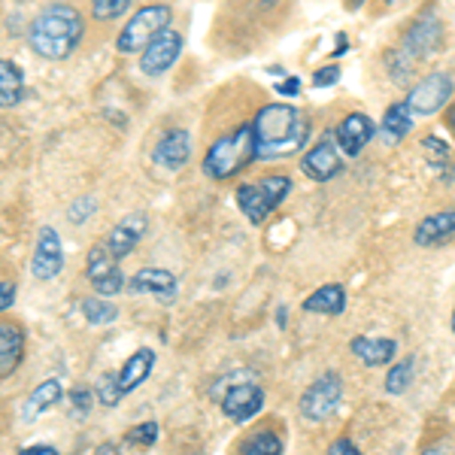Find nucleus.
I'll return each instance as SVG.
<instances>
[{"label": "nucleus", "mask_w": 455, "mask_h": 455, "mask_svg": "<svg viewBox=\"0 0 455 455\" xmlns=\"http://www.w3.org/2000/svg\"><path fill=\"white\" fill-rule=\"evenodd\" d=\"M16 304V285H12L10 280L0 283V310H10V307Z\"/></svg>", "instance_id": "39"}, {"label": "nucleus", "mask_w": 455, "mask_h": 455, "mask_svg": "<svg viewBox=\"0 0 455 455\" xmlns=\"http://www.w3.org/2000/svg\"><path fill=\"white\" fill-rule=\"evenodd\" d=\"M94 388H85V386H79V388H73L70 392V407H73V416H88V410H92V403H94Z\"/></svg>", "instance_id": "34"}, {"label": "nucleus", "mask_w": 455, "mask_h": 455, "mask_svg": "<svg viewBox=\"0 0 455 455\" xmlns=\"http://www.w3.org/2000/svg\"><path fill=\"white\" fill-rule=\"evenodd\" d=\"M340 398H343V379L334 371H328L315 383L307 386V392L300 395V413L310 422H325L340 407Z\"/></svg>", "instance_id": "8"}, {"label": "nucleus", "mask_w": 455, "mask_h": 455, "mask_svg": "<svg viewBox=\"0 0 455 455\" xmlns=\"http://www.w3.org/2000/svg\"><path fill=\"white\" fill-rule=\"evenodd\" d=\"M377 124H373L364 113H349L347 119L334 128V137H337V146H340L343 156L355 158L362 156V149L368 146L373 137H377Z\"/></svg>", "instance_id": "15"}, {"label": "nucleus", "mask_w": 455, "mask_h": 455, "mask_svg": "<svg viewBox=\"0 0 455 455\" xmlns=\"http://www.w3.org/2000/svg\"><path fill=\"white\" fill-rule=\"evenodd\" d=\"M347 49H349V40H347V34H337V49H334V52H331V58H340L343 52H347Z\"/></svg>", "instance_id": "41"}, {"label": "nucleus", "mask_w": 455, "mask_h": 455, "mask_svg": "<svg viewBox=\"0 0 455 455\" xmlns=\"http://www.w3.org/2000/svg\"><path fill=\"white\" fill-rule=\"evenodd\" d=\"M443 34H446V28H443V21L437 19V12L425 10L422 16L403 31V40L398 49L413 64L428 61V58H435L440 52V46H443Z\"/></svg>", "instance_id": "6"}, {"label": "nucleus", "mask_w": 455, "mask_h": 455, "mask_svg": "<svg viewBox=\"0 0 455 455\" xmlns=\"http://www.w3.org/2000/svg\"><path fill=\"white\" fill-rule=\"evenodd\" d=\"M21 355H25V334H21V328L12 325V322H0V373L12 377Z\"/></svg>", "instance_id": "23"}, {"label": "nucleus", "mask_w": 455, "mask_h": 455, "mask_svg": "<svg viewBox=\"0 0 455 455\" xmlns=\"http://www.w3.org/2000/svg\"><path fill=\"white\" fill-rule=\"evenodd\" d=\"M362 4H364V0H347L349 10H358V6H362Z\"/></svg>", "instance_id": "45"}, {"label": "nucleus", "mask_w": 455, "mask_h": 455, "mask_svg": "<svg viewBox=\"0 0 455 455\" xmlns=\"http://www.w3.org/2000/svg\"><path fill=\"white\" fill-rule=\"evenodd\" d=\"M94 395H98V401L104 403V407H116V403L124 398V392H122V386H119V371L100 373L98 386H94Z\"/></svg>", "instance_id": "29"}, {"label": "nucleus", "mask_w": 455, "mask_h": 455, "mask_svg": "<svg viewBox=\"0 0 455 455\" xmlns=\"http://www.w3.org/2000/svg\"><path fill=\"white\" fill-rule=\"evenodd\" d=\"M156 358H158L156 349H149V347L134 349V355H131L128 362L119 368V386H122L124 395L134 392V388H140L146 379H149L152 368H156Z\"/></svg>", "instance_id": "20"}, {"label": "nucleus", "mask_w": 455, "mask_h": 455, "mask_svg": "<svg viewBox=\"0 0 455 455\" xmlns=\"http://www.w3.org/2000/svg\"><path fill=\"white\" fill-rule=\"evenodd\" d=\"M264 4H267V6H270V4H276V0H264Z\"/></svg>", "instance_id": "47"}, {"label": "nucleus", "mask_w": 455, "mask_h": 455, "mask_svg": "<svg viewBox=\"0 0 455 455\" xmlns=\"http://www.w3.org/2000/svg\"><path fill=\"white\" fill-rule=\"evenodd\" d=\"M182 46H186V40H182L180 31H173V28L161 31L140 52V70L146 76H161V73H167L176 64V58L182 55Z\"/></svg>", "instance_id": "11"}, {"label": "nucleus", "mask_w": 455, "mask_h": 455, "mask_svg": "<svg viewBox=\"0 0 455 455\" xmlns=\"http://www.w3.org/2000/svg\"><path fill=\"white\" fill-rule=\"evenodd\" d=\"M19 455H61L55 450V446H49V443H34V446H25Z\"/></svg>", "instance_id": "40"}, {"label": "nucleus", "mask_w": 455, "mask_h": 455, "mask_svg": "<svg viewBox=\"0 0 455 455\" xmlns=\"http://www.w3.org/2000/svg\"><path fill=\"white\" fill-rule=\"evenodd\" d=\"M422 455H446V446L443 443H435V446H428Z\"/></svg>", "instance_id": "43"}, {"label": "nucleus", "mask_w": 455, "mask_h": 455, "mask_svg": "<svg viewBox=\"0 0 455 455\" xmlns=\"http://www.w3.org/2000/svg\"><path fill=\"white\" fill-rule=\"evenodd\" d=\"M452 334H455V310H452Z\"/></svg>", "instance_id": "46"}, {"label": "nucleus", "mask_w": 455, "mask_h": 455, "mask_svg": "<svg viewBox=\"0 0 455 455\" xmlns=\"http://www.w3.org/2000/svg\"><path fill=\"white\" fill-rule=\"evenodd\" d=\"M92 212H94V201H92V197H85V201H76V204H73V207H70V219L79 225V222H83V219L92 216Z\"/></svg>", "instance_id": "38"}, {"label": "nucleus", "mask_w": 455, "mask_h": 455, "mask_svg": "<svg viewBox=\"0 0 455 455\" xmlns=\"http://www.w3.org/2000/svg\"><path fill=\"white\" fill-rule=\"evenodd\" d=\"M325 455H362V450H358V446L352 443L349 437H340V440H334V443L328 446Z\"/></svg>", "instance_id": "37"}, {"label": "nucleus", "mask_w": 455, "mask_h": 455, "mask_svg": "<svg viewBox=\"0 0 455 455\" xmlns=\"http://www.w3.org/2000/svg\"><path fill=\"white\" fill-rule=\"evenodd\" d=\"M240 455H283V437L276 431H255L252 437L243 440Z\"/></svg>", "instance_id": "27"}, {"label": "nucleus", "mask_w": 455, "mask_h": 455, "mask_svg": "<svg viewBox=\"0 0 455 455\" xmlns=\"http://www.w3.org/2000/svg\"><path fill=\"white\" fill-rule=\"evenodd\" d=\"M386 68H388V76H392L395 85H403L413 79L416 73V64L410 61L407 55L401 52V49H392V52H386Z\"/></svg>", "instance_id": "30"}, {"label": "nucleus", "mask_w": 455, "mask_h": 455, "mask_svg": "<svg viewBox=\"0 0 455 455\" xmlns=\"http://www.w3.org/2000/svg\"><path fill=\"white\" fill-rule=\"evenodd\" d=\"M85 276H88V283H92V289L98 291V295H104V298L119 295L124 285H128V283H124L122 267H119V259L109 252L107 240H100V243H94L92 249H88Z\"/></svg>", "instance_id": "7"}, {"label": "nucleus", "mask_w": 455, "mask_h": 455, "mask_svg": "<svg viewBox=\"0 0 455 455\" xmlns=\"http://www.w3.org/2000/svg\"><path fill=\"white\" fill-rule=\"evenodd\" d=\"M349 349L364 368H386L398 355V343L392 337H352Z\"/></svg>", "instance_id": "18"}, {"label": "nucleus", "mask_w": 455, "mask_h": 455, "mask_svg": "<svg viewBox=\"0 0 455 455\" xmlns=\"http://www.w3.org/2000/svg\"><path fill=\"white\" fill-rule=\"evenodd\" d=\"M455 237V210H443V212H435V216L422 219L416 225V246H425V249H435V246H443L450 243Z\"/></svg>", "instance_id": "19"}, {"label": "nucleus", "mask_w": 455, "mask_h": 455, "mask_svg": "<svg viewBox=\"0 0 455 455\" xmlns=\"http://www.w3.org/2000/svg\"><path fill=\"white\" fill-rule=\"evenodd\" d=\"M83 315L88 325L100 328V325H109V322L119 319V307L113 304V300H107L104 295H92L83 300Z\"/></svg>", "instance_id": "26"}, {"label": "nucleus", "mask_w": 455, "mask_h": 455, "mask_svg": "<svg viewBox=\"0 0 455 455\" xmlns=\"http://www.w3.org/2000/svg\"><path fill=\"white\" fill-rule=\"evenodd\" d=\"M255 143L259 161H283L298 156L310 140V119L291 104H264L255 113Z\"/></svg>", "instance_id": "1"}, {"label": "nucleus", "mask_w": 455, "mask_h": 455, "mask_svg": "<svg viewBox=\"0 0 455 455\" xmlns=\"http://www.w3.org/2000/svg\"><path fill=\"white\" fill-rule=\"evenodd\" d=\"M255 158H259V143H255V128L249 122L228 131V134H222L210 146L207 156L201 161V171L207 173V180L225 182L231 176H237L243 167L252 164Z\"/></svg>", "instance_id": "3"}, {"label": "nucleus", "mask_w": 455, "mask_h": 455, "mask_svg": "<svg viewBox=\"0 0 455 455\" xmlns=\"http://www.w3.org/2000/svg\"><path fill=\"white\" fill-rule=\"evenodd\" d=\"M64 398V386L58 383V379H46V383H40L31 392V398L25 401V407H21V422H34L36 416H43L46 410H52L55 403H61Z\"/></svg>", "instance_id": "24"}, {"label": "nucleus", "mask_w": 455, "mask_h": 455, "mask_svg": "<svg viewBox=\"0 0 455 455\" xmlns=\"http://www.w3.org/2000/svg\"><path fill=\"white\" fill-rule=\"evenodd\" d=\"M446 124H450V131L455 134V104H452L450 109H446Z\"/></svg>", "instance_id": "44"}, {"label": "nucleus", "mask_w": 455, "mask_h": 455, "mask_svg": "<svg viewBox=\"0 0 455 455\" xmlns=\"http://www.w3.org/2000/svg\"><path fill=\"white\" fill-rule=\"evenodd\" d=\"M300 171H304L307 180H313V182H328V180H334V176H340L343 156H340V149H337V137L322 134V140L315 143L313 149L304 152Z\"/></svg>", "instance_id": "10"}, {"label": "nucleus", "mask_w": 455, "mask_h": 455, "mask_svg": "<svg viewBox=\"0 0 455 455\" xmlns=\"http://www.w3.org/2000/svg\"><path fill=\"white\" fill-rule=\"evenodd\" d=\"M146 228H149V219H146V212H140V210H137V212H128V216L116 222V228H109V234H107L109 252H113L119 261H122V259H128V255L137 249V243L143 240Z\"/></svg>", "instance_id": "16"}, {"label": "nucleus", "mask_w": 455, "mask_h": 455, "mask_svg": "<svg viewBox=\"0 0 455 455\" xmlns=\"http://www.w3.org/2000/svg\"><path fill=\"white\" fill-rule=\"evenodd\" d=\"M98 455H122V452H119V446H116L113 440H107V443L98 446Z\"/></svg>", "instance_id": "42"}, {"label": "nucleus", "mask_w": 455, "mask_h": 455, "mask_svg": "<svg viewBox=\"0 0 455 455\" xmlns=\"http://www.w3.org/2000/svg\"><path fill=\"white\" fill-rule=\"evenodd\" d=\"M192 158V137L186 128H171L158 137L156 149H152V161L164 171H182Z\"/></svg>", "instance_id": "14"}, {"label": "nucleus", "mask_w": 455, "mask_h": 455, "mask_svg": "<svg viewBox=\"0 0 455 455\" xmlns=\"http://www.w3.org/2000/svg\"><path fill=\"white\" fill-rule=\"evenodd\" d=\"M85 36V19L73 4H49L34 16L28 43L46 61H64L76 52Z\"/></svg>", "instance_id": "2"}, {"label": "nucleus", "mask_w": 455, "mask_h": 455, "mask_svg": "<svg viewBox=\"0 0 455 455\" xmlns=\"http://www.w3.org/2000/svg\"><path fill=\"white\" fill-rule=\"evenodd\" d=\"M134 0H92V16L98 21H113L122 19L131 10Z\"/></svg>", "instance_id": "32"}, {"label": "nucleus", "mask_w": 455, "mask_h": 455, "mask_svg": "<svg viewBox=\"0 0 455 455\" xmlns=\"http://www.w3.org/2000/svg\"><path fill=\"white\" fill-rule=\"evenodd\" d=\"M413 377H416V358L413 355L401 358V362L386 373V392L403 395L410 388V383H413Z\"/></svg>", "instance_id": "28"}, {"label": "nucleus", "mask_w": 455, "mask_h": 455, "mask_svg": "<svg viewBox=\"0 0 455 455\" xmlns=\"http://www.w3.org/2000/svg\"><path fill=\"white\" fill-rule=\"evenodd\" d=\"M64 267V243L58 237V231L52 225H43L40 234H36V246H34V259H31V270L36 280L49 283L61 274Z\"/></svg>", "instance_id": "13"}, {"label": "nucleus", "mask_w": 455, "mask_h": 455, "mask_svg": "<svg viewBox=\"0 0 455 455\" xmlns=\"http://www.w3.org/2000/svg\"><path fill=\"white\" fill-rule=\"evenodd\" d=\"M413 109H410L407 100H398V104H392L383 113V122H379V137L388 143V146H395V143H401L403 137L413 131Z\"/></svg>", "instance_id": "21"}, {"label": "nucleus", "mask_w": 455, "mask_h": 455, "mask_svg": "<svg viewBox=\"0 0 455 455\" xmlns=\"http://www.w3.org/2000/svg\"><path fill=\"white\" fill-rule=\"evenodd\" d=\"M452 92H455V83H452L450 73L435 70L410 88L407 104H410V109H413V116H435L450 104Z\"/></svg>", "instance_id": "9"}, {"label": "nucleus", "mask_w": 455, "mask_h": 455, "mask_svg": "<svg viewBox=\"0 0 455 455\" xmlns=\"http://www.w3.org/2000/svg\"><path fill=\"white\" fill-rule=\"evenodd\" d=\"M337 79H340V64H325V68H319L313 73L315 88H331L337 85Z\"/></svg>", "instance_id": "35"}, {"label": "nucleus", "mask_w": 455, "mask_h": 455, "mask_svg": "<svg viewBox=\"0 0 455 455\" xmlns=\"http://www.w3.org/2000/svg\"><path fill=\"white\" fill-rule=\"evenodd\" d=\"M422 152H425V158H428V164L435 167V171H440V167H446L452 161V149H450V143L446 140H440L437 134H428L422 140Z\"/></svg>", "instance_id": "31"}, {"label": "nucleus", "mask_w": 455, "mask_h": 455, "mask_svg": "<svg viewBox=\"0 0 455 455\" xmlns=\"http://www.w3.org/2000/svg\"><path fill=\"white\" fill-rule=\"evenodd\" d=\"M383 4H395V0H383Z\"/></svg>", "instance_id": "48"}, {"label": "nucleus", "mask_w": 455, "mask_h": 455, "mask_svg": "<svg viewBox=\"0 0 455 455\" xmlns=\"http://www.w3.org/2000/svg\"><path fill=\"white\" fill-rule=\"evenodd\" d=\"M176 289H180V283H176V276L164 267H143V270H137L128 283L131 295H152V298L164 300V304H171L176 298Z\"/></svg>", "instance_id": "17"}, {"label": "nucleus", "mask_w": 455, "mask_h": 455, "mask_svg": "<svg viewBox=\"0 0 455 455\" xmlns=\"http://www.w3.org/2000/svg\"><path fill=\"white\" fill-rule=\"evenodd\" d=\"M171 21H173V10L167 4L140 6V10L128 19V25L122 28V34L116 36V49H119L122 55L143 52L161 31L171 28Z\"/></svg>", "instance_id": "5"}, {"label": "nucleus", "mask_w": 455, "mask_h": 455, "mask_svg": "<svg viewBox=\"0 0 455 455\" xmlns=\"http://www.w3.org/2000/svg\"><path fill=\"white\" fill-rule=\"evenodd\" d=\"M25 98V73L16 61L4 58L0 61V107L4 109H16Z\"/></svg>", "instance_id": "25"}, {"label": "nucleus", "mask_w": 455, "mask_h": 455, "mask_svg": "<svg viewBox=\"0 0 455 455\" xmlns=\"http://www.w3.org/2000/svg\"><path fill=\"white\" fill-rule=\"evenodd\" d=\"M347 310V291H343L340 283H328L319 285L313 295L304 298V313H315V315H340Z\"/></svg>", "instance_id": "22"}, {"label": "nucleus", "mask_w": 455, "mask_h": 455, "mask_svg": "<svg viewBox=\"0 0 455 455\" xmlns=\"http://www.w3.org/2000/svg\"><path fill=\"white\" fill-rule=\"evenodd\" d=\"M219 403H222V413L228 419L243 425L249 419H255L264 410V392H261V386L249 383V379H240V383H234L228 392H222Z\"/></svg>", "instance_id": "12"}, {"label": "nucleus", "mask_w": 455, "mask_h": 455, "mask_svg": "<svg viewBox=\"0 0 455 455\" xmlns=\"http://www.w3.org/2000/svg\"><path fill=\"white\" fill-rule=\"evenodd\" d=\"M124 440H128V443H134V446H140V450H149V446H156V440H158V422L134 425V428L124 435Z\"/></svg>", "instance_id": "33"}, {"label": "nucleus", "mask_w": 455, "mask_h": 455, "mask_svg": "<svg viewBox=\"0 0 455 455\" xmlns=\"http://www.w3.org/2000/svg\"><path fill=\"white\" fill-rule=\"evenodd\" d=\"M274 88H276V94H280V98H298V94H300V79L298 76H285L283 83H274Z\"/></svg>", "instance_id": "36"}, {"label": "nucleus", "mask_w": 455, "mask_h": 455, "mask_svg": "<svg viewBox=\"0 0 455 455\" xmlns=\"http://www.w3.org/2000/svg\"><path fill=\"white\" fill-rule=\"evenodd\" d=\"M291 195V180L283 173H267L255 182H243L237 186V207L252 225H261L274 210H280L285 197Z\"/></svg>", "instance_id": "4"}]
</instances>
